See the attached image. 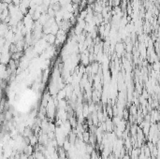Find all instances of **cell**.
Wrapping results in <instances>:
<instances>
[]
</instances>
